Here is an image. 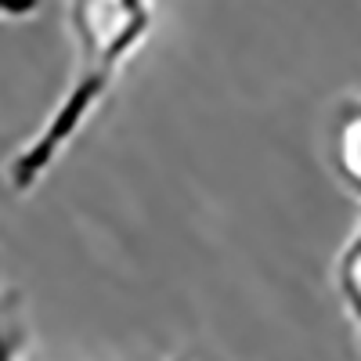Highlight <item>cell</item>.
<instances>
[{"label": "cell", "mask_w": 361, "mask_h": 361, "mask_svg": "<svg viewBox=\"0 0 361 361\" xmlns=\"http://www.w3.org/2000/svg\"><path fill=\"white\" fill-rule=\"evenodd\" d=\"M329 166L336 180L361 199V98H343L329 127Z\"/></svg>", "instance_id": "2"}, {"label": "cell", "mask_w": 361, "mask_h": 361, "mask_svg": "<svg viewBox=\"0 0 361 361\" xmlns=\"http://www.w3.org/2000/svg\"><path fill=\"white\" fill-rule=\"evenodd\" d=\"M29 340L22 293L0 279V361H25L22 347ZM166 361H188V357H166Z\"/></svg>", "instance_id": "4"}, {"label": "cell", "mask_w": 361, "mask_h": 361, "mask_svg": "<svg viewBox=\"0 0 361 361\" xmlns=\"http://www.w3.org/2000/svg\"><path fill=\"white\" fill-rule=\"evenodd\" d=\"M73 62L66 90L58 94L44 123L29 134L4 163V180L15 195H29L62 163L83 127L109 102L119 76L134 62L156 29V8L134 0H80L66 11Z\"/></svg>", "instance_id": "1"}, {"label": "cell", "mask_w": 361, "mask_h": 361, "mask_svg": "<svg viewBox=\"0 0 361 361\" xmlns=\"http://www.w3.org/2000/svg\"><path fill=\"white\" fill-rule=\"evenodd\" d=\"M333 282H336V296L347 311V318L357 329V340H361V228L343 243L336 267H333Z\"/></svg>", "instance_id": "3"}]
</instances>
